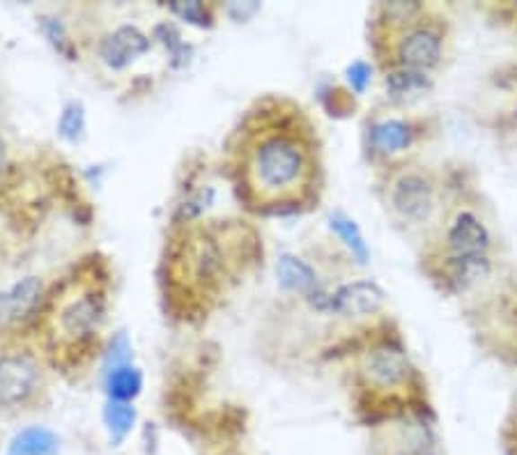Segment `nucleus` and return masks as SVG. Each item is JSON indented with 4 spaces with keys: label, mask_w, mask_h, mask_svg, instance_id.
I'll return each instance as SVG.
<instances>
[{
    "label": "nucleus",
    "mask_w": 517,
    "mask_h": 455,
    "mask_svg": "<svg viewBox=\"0 0 517 455\" xmlns=\"http://www.w3.org/2000/svg\"><path fill=\"white\" fill-rule=\"evenodd\" d=\"M150 42L138 28L122 26L106 35L100 44V56L113 69H122L147 51Z\"/></svg>",
    "instance_id": "nucleus-7"
},
{
    "label": "nucleus",
    "mask_w": 517,
    "mask_h": 455,
    "mask_svg": "<svg viewBox=\"0 0 517 455\" xmlns=\"http://www.w3.org/2000/svg\"><path fill=\"white\" fill-rule=\"evenodd\" d=\"M364 372L366 380L375 387L393 389L400 387L409 377V362L396 347H375L368 352L366 362H364Z\"/></svg>",
    "instance_id": "nucleus-6"
},
{
    "label": "nucleus",
    "mask_w": 517,
    "mask_h": 455,
    "mask_svg": "<svg viewBox=\"0 0 517 455\" xmlns=\"http://www.w3.org/2000/svg\"><path fill=\"white\" fill-rule=\"evenodd\" d=\"M141 389V375L134 368H115L109 375V393L113 400L125 403L134 398Z\"/></svg>",
    "instance_id": "nucleus-14"
},
{
    "label": "nucleus",
    "mask_w": 517,
    "mask_h": 455,
    "mask_svg": "<svg viewBox=\"0 0 517 455\" xmlns=\"http://www.w3.org/2000/svg\"><path fill=\"white\" fill-rule=\"evenodd\" d=\"M39 294H42V283L37 278H23L22 283H16L7 293L0 294V325H10L26 318L35 309Z\"/></svg>",
    "instance_id": "nucleus-10"
},
{
    "label": "nucleus",
    "mask_w": 517,
    "mask_h": 455,
    "mask_svg": "<svg viewBox=\"0 0 517 455\" xmlns=\"http://www.w3.org/2000/svg\"><path fill=\"white\" fill-rule=\"evenodd\" d=\"M57 437L47 428H28L14 437L7 455H56Z\"/></svg>",
    "instance_id": "nucleus-11"
},
{
    "label": "nucleus",
    "mask_w": 517,
    "mask_h": 455,
    "mask_svg": "<svg viewBox=\"0 0 517 455\" xmlns=\"http://www.w3.org/2000/svg\"><path fill=\"white\" fill-rule=\"evenodd\" d=\"M398 63L402 69L424 72L442 58V37L428 26H414L398 39L396 47Z\"/></svg>",
    "instance_id": "nucleus-5"
},
{
    "label": "nucleus",
    "mask_w": 517,
    "mask_h": 455,
    "mask_svg": "<svg viewBox=\"0 0 517 455\" xmlns=\"http://www.w3.org/2000/svg\"><path fill=\"white\" fill-rule=\"evenodd\" d=\"M3 159H5V147L0 143V168H3Z\"/></svg>",
    "instance_id": "nucleus-22"
},
{
    "label": "nucleus",
    "mask_w": 517,
    "mask_h": 455,
    "mask_svg": "<svg viewBox=\"0 0 517 455\" xmlns=\"http://www.w3.org/2000/svg\"><path fill=\"white\" fill-rule=\"evenodd\" d=\"M313 147L302 131L267 127L249 143L244 178L249 188L265 203L297 198L313 179Z\"/></svg>",
    "instance_id": "nucleus-1"
},
{
    "label": "nucleus",
    "mask_w": 517,
    "mask_h": 455,
    "mask_svg": "<svg viewBox=\"0 0 517 455\" xmlns=\"http://www.w3.org/2000/svg\"><path fill=\"white\" fill-rule=\"evenodd\" d=\"M39 371L35 362L22 354L0 356V407L26 403L35 393Z\"/></svg>",
    "instance_id": "nucleus-4"
},
{
    "label": "nucleus",
    "mask_w": 517,
    "mask_h": 455,
    "mask_svg": "<svg viewBox=\"0 0 517 455\" xmlns=\"http://www.w3.org/2000/svg\"><path fill=\"white\" fill-rule=\"evenodd\" d=\"M398 455H437V453H434V451H430V449H425V446H414V449L402 451V453H398Z\"/></svg>",
    "instance_id": "nucleus-21"
},
{
    "label": "nucleus",
    "mask_w": 517,
    "mask_h": 455,
    "mask_svg": "<svg viewBox=\"0 0 517 455\" xmlns=\"http://www.w3.org/2000/svg\"><path fill=\"white\" fill-rule=\"evenodd\" d=\"M387 85L393 90L396 94L402 92H412V90L424 88L425 79L421 72H412V69H400V72L391 74L387 79Z\"/></svg>",
    "instance_id": "nucleus-18"
},
{
    "label": "nucleus",
    "mask_w": 517,
    "mask_h": 455,
    "mask_svg": "<svg viewBox=\"0 0 517 455\" xmlns=\"http://www.w3.org/2000/svg\"><path fill=\"white\" fill-rule=\"evenodd\" d=\"M366 76H368V67L364 63H356L355 67L350 69V81L352 83H356V88H364V83H366Z\"/></svg>",
    "instance_id": "nucleus-20"
},
{
    "label": "nucleus",
    "mask_w": 517,
    "mask_h": 455,
    "mask_svg": "<svg viewBox=\"0 0 517 455\" xmlns=\"http://www.w3.org/2000/svg\"><path fill=\"white\" fill-rule=\"evenodd\" d=\"M104 419H106V425H109V430L113 433L115 440H122V437H125V434L131 430V425H134L136 414H134V409H131L127 403H118V400H113V403H109V407H106Z\"/></svg>",
    "instance_id": "nucleus-15"
},
{
    "label": "nucleus",
    "mask_w": 517,
    "mask_h": 455,
    "mask_svg": "<svg viewBox=\"0 0 517 455\" xmlns=\"http://www.w3.org/2000/svg\"><path fill=\"white\" fill-rule=\"evenodd\" d=\"M393 210L402 219L421 223L434 210V188L430 179L421 173H402L391 187Z\"/></svg>",
    "instance_id": "nucleus-3"
},
{
    "label": "nucleus",
    "mask_w": 517,
    "mask_h": 455,
    "mask_svg": "<svg viewBox=\"0 0 517 455\" xmlns=\"http://www.w3.org/2000/svg\"><path fill=\"white\" fill-rule=\"evenodd\" d=\"M85 129V118H83V109L79 104H69L67 109L63 110L60 116V134L69 141H76L81 138Z\"/></svg>",
    "instance_id": "nucleus-17"
},
{
    "label": "nucleus",
    "mask_w": 517,
    "mask_h": 455,
    "mask_svg": "<svg viewBox=\"0 0 517 455\" xmlns=\"http://www.w3.org/2000/svg\"><path fill=\"white\" fill-rule=\"evenodd\" d=\"M487 241H490V235H487L486 225L469 212H462L451 225L449 244L458 256H483Z\"/></svg>",
    "instance_id": "nucleus-9"
},
{
    "label": "nucleus",
    "mask_w": 517,
    "mask_h": 455,
    "mask_svg": "<svg viewBox=\"0 0 517 455\" xmlns=\"http://www.w3.org/2000/svg\"><path fill=\"white\" fill-rule=\"evenodd\" d=\"M331 228H334V231L338 232L340 237H343L345 244L350 246V251L355 253V256L359 258L361 262L366 260V258H368L366 241H364V237H361L359 228H356V225L352 223L350 219H345V216H334V219H331Z\"/></svg>",
    "instance_id": "nucleus-16"
},
{
    "label": "nucleus",
    "mask_w": 517,
    "mask_h": 455,
    "mask_svg": "<svg viewBox=\"0 0 517 455\" xmlns=\"http://www.w3.org/2000/svg\"><path fill=\"white\" fill-rule=\"evenodd\" d=\"M381 302H384V293L377 288L375 283L356 281L347 283V285H343L331 294L329 309L336 311V313L359 318V315H368L380 309Z\"/></svg>",
    "instance_id": "nucleus-8"
},
{
    "label": "nucleus",
    "mask_w": 517,
    "mask_h": 455,
    "mask_svg": "<svg viewBox=\"0 0 517 455\" xmlns=\"http://www.w3.org/2000/svg\"><path fill=\"white\" fill-rule=\"evenodd\" d=\"M409 141H412L409 127L398 120L380 122V125L372 127V143L384 152L405 150V147L409 145Z\"/></svg>",
    "instance_id": "nucleus-13"
},
{
    "label": "nucleus",
    "mask_w": 517,
    "mask_h": 455,
    "mask_svg": "<svg viewBox=\"0 0 517 455\" xmlns=\"http://www.w3.org/2000/svg\"><path fill=\"white\" fill-rule=\"evenodd\" d=\"M278 278L285 288L297 290V293H311L315 288L313 269L293 256H283L278 260Z\"/></svg>",
    "instance_id": "nucleus-12"
},
{
    "label": "nucleus",
    "mask_w": 517,
    "mask_h": 455,
    "mask_svg": "<svg viewBox=\"0 0 517 455\" xmlns=\"http://www.w3.org/2000/svg\"><path fill=\"white\" fill-rule=\"evenodd\" d=\"M172 10L178 12V14H182L184 19H191V22H198L203 23L205 22V10L200 3H178V5H172Z\"/></svg>",
    "instance_id": "nucleus-19"
},
{
    "label": "nucleus",
    "mask_w": 517,
    "mask_h": 455,
    "mask_svg": "<svg viewBox=\"0 0 517 455\" xmlns=\"http://www.w3.org/2000/svg\"><path fill=\"white\" fill-rule=\"evenodd\" d=\"M104 315V303L100 294L79 293L76 297L63 302L56 313V336L67 343L88 338L100 327Z\"/></svg>",
    "instance_id": "nucleus-2"
}]
</instances>
